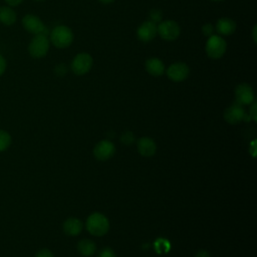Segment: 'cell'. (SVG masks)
Here are the masks:
<instances>
[{
	"mask_svg": "<svg viewBox=\"0 0 257 257\" xmlns=\"http://www.w3.org/2000/svg\"><path fill=\"white\" fill-rule=\"evenodd\" d=\"M100 1L101 3H104V4H109V3H112L114 0H98Z\"/></svg>",
	"mask_w": 257,
	"mask_h": 257,
	"instance_id": "31",
	"label": "cell"
},
{
	"mask_svg": "<svg viewBox=\"0 0 257 257\" xmlns=\"http://www.w3.org/2000/svg\"><path fill=\"white\" fill-rule=\"evenodd\" d=\"M157 35V25L151 21L143 22L137 29V37L142 42H149Z\"/></svg>",
	"mask_w": 257,
	"mask_h": 257,
	"instance_id": "12",
	"label": "cell"
},
{
	"mask_svg": "<svg viewBox=\"0 0 257 257\" xmlns=\"http://www.w3.org/2000/svg\"><path fill=\"white\" fill-rule=\"evenodd\" d=\"M7 2V4H9L10 6H17L20 3H22L23 0H5Z\"/></svg>",
	"mask_w": 257,
	"mask_h": 257,
	"instance_id": "29",
	"label": "cell"
},
{
	"mask_svg": "<svg viewBox=\"0 0 257 257\" xmlns=\"http://www.w3.org/2000/svg\"><path fill=\"white\" fill-rule=\"evenodd\" d=\"M23 27L30 33L36 34H45L47 35V28L40 20L39 17L33 14H27L22 19Z\"/></svg>",
	"mask_w": 257,
	"mask_h": 257,
	"instance_id": "8",
	"label": "cell"
},
{
	"mask_svg": "<svg viewBox=\"0 0 257 257\" xmlns=\"http://www.w3.org/2000/svg\"><path fill=\"white\" fill-rule=\"evenodd\" d=\"M115 152L114 145L106 140L98 142L93 148V155L99 161H106L110 159Z\"/></svg>",
	"mask_w": 257,
	"mask_h": 257,
	"instance_id": "9",
	"label": "cell"
},
{
	"mask_svg": "<svg viewBox=\"0 0 257 257\" xmlns=\"http://www.w3.org/2000/svg\"><path fill=\"white\" fill-rule=\"evenodd\" d=\"M226 48H227V43L224 40V38L221 37L220 35H214V34L208 38L205 46L207 55L213 59L221 58L225 54Z\"/></svg>",
	"mask_w": 257,
	"mask_h": 257,
	"instance_id": "3",
	"label": "cell"
},
{
	"mask_svg": "<svg viewBox=\"0 0 257 257\" xmlns=\"http://www.w3.org/2000/svg\"><path fill=\"white\" fill-rule=\"evenodd\" d=\"M98 257H116V256L113 250H111L110 248H104L99 252Z\"/></svg>",
	"mask_w": 257,
	"mask_h": 257,
	"instance_id": "24",
	"label": "cell"
},
{
	"mask_svg": "<svg viewBox=\"0 0 257 257\" xmlns=\"http://www.w3.org/2000/svg\"><path fill=\"white\" fill-rule=\"evenodd\" d=\"M249 116H251V118L253 120H256L257 119V114H256V103L254 102L250 108V112H249Z\"/></svg>",
	"mask_w": 257,
	"mask_h": 257,
	"instance_id": "27",
	"label": "cell"
},
{
	"mask_svg": "<svg viewBox=\"0 0 257 257\" xmlns=\"http://www.w3.org/2000/svg\"><path fill=\"white\" fill-rule=\"evenodd\" d=\"M146 70L153 76H160L165 72V64L158 57H151L145 63Z\"/></svg>",
	"mask_w": 257,
	"mask_h": 257,
	"instance_id": "14",
	"label": "cell"
},
{
	"mask_svg": "<svg viewBox=\"0 0 257 257\" xmlns=\"http://www.w3.org/2000/svg\"><path fill=\"white\" fill-rule=\"evenodd\" d=\"M49 50V40L45 34H36L28 46L29 54L33 58L44 57Z\"/></svg>",
	"mask_w": 257,
	"mask_h": 257,
	"instance_id": "4",
	"label": "cell"
},
{
	"mask_svg": "<svg viewBox=\"0 0 257 257\" xmlns=\"http://www.w3.org/2000/svg\"><path fill=\"white\" fill-rule=\"evenodd\" d=\"M92 64H93V59L91 55L86 52H81L74 56V58L71 61L70 67L74 74L84 75L90 71Z\"/></svg>",
	"mask_w": 257,
	"mask_h": 257,
	"instance_id": "5",
	"label": "cell"
},
{
	"mask_svg": "<svg viewBox=\"0 0 257 257\" xmlns=\"http://www.w3.org/2000/svg\"><path fill=\"white\" fill-rule=\"evenodd\" d=\"M245 114L246 113L243 108V105L235 102L225 109L224 118L228 123L236 124L240 122L242 119H244Z\"/></svg>",
	"mask_w": 257,
	"mask_h": 257,
	"instance_id": "11",
	"label": "cell"
},
{
	"mask_svg": "<svg viewBox=\"0 0 257 257\" xmlns=\"http://www.w3.org/2000/svg\"><path fill=\"white\" fill-rule=\"evenodd\" d=\"M77 250L82 256L88 257V256H92L95 253L96 246L92 240L82 239L77 244Z\"/></svg>",
	"mask_w": 257,
	"mask_h": 257,
	"instance_id": "17",
	"label": "cell"
},
{
	"mask_svg": "<svg viewBox=\"0 0 257 257\" xmlns=\"http://www.w3.org/2000/svg\"><path fill=\"white\" fill-rule=\"evenodd\" d=\"M167 76L174 82H181L188 78L190 68L185 62H174L166 70Z\"/></svg>",
	"mask_w": 257,
	"mask_h": 257,
	"instance_id": "7",
	"label": "cell"
},
{
	"mask_svg": "<svg viewBox=\"0 0 257 257\" xmlns=\"http://www.w3.org/2000/svg\"><path fill=\"white\" fill-rule=\"evenodd\" d=\"M202 31H203V34H204V35L210 37V36L213 35V33H214V27H213V25H212L211 23H206V24L203 25Z\"/></svg>",
	"mask_w": 257,
	"mask_h": 257,
	"instance_id": "22",
	"label": "cell"
},
{
	"mask_svg": "<svg viewBox=\"0 0 257 257\" xmlns=\"http://www.w3.org/2000/svg\"><path fill=\"white\" fill-rule=\"evenodd\" d=\"M120 140L124 145H132L135 142V136L131 131H126L121 135Z\"/></svg>",
	"mask_w": 257,
	"mask_h": 257,
	"instance_id": "21",
	"label": "cell"
},
{
	"mask_svg": "<svg viewBox=\"0 0 257 257\" xmlns=\"http://www.w3.org/2000/svg\"><path fill=\"white\" fill-rule=\"evenodd\" d=\"M67 72V67L63 63H59L57 66H55V73L59 76L65 75Z\"/></svg>",
	"mask_w": 257,
	"mask_h": 257,
	"instance_id": "23",
	"label": "cell"
},
{
	"mask_svg": "<svg viewBox=\"0 0 257 257\" xmlns=\"http://www.w3.org/2000/svg\"><path fill=\"white\" fill-rule=\"evenodd\" d=\"M11 145V136L3 130H0V152L5 151Z\"/></svg>",
	"mask_w": 257,
	"mask_h": 257,
	"instance_id": "19",
	"label": "cell"
},
{
	"mask_svg": "<svg viewBox=\"0 0 257 257\" xmlns=\"http://www.w3.org/2000/svg\"><path fill=\"white\" fill-rule=\"evenodd\" d=\"M85 226L90 234L94 236H102L108 231L109 222L104 215L95 212L88 216Z\"/></svg>",
	"mask_w": 257,
	"mask_h": 257,
	"instance_id": "1",
	"label": "cell"
},
{
	"mask_svg": "<svg viewBox=\"0 0 257 257\" xmlns=\"http://www.w3.org/2000/svg\"><path fill=\"white\" fill-rule=\"evenodd\" d=\"M35 1H38V2H39V1H44V0H35Z\"/></svg>",
	"mask_w": 257,
	"mask_h": 257,
	"instance_id": "33",
	"label": "cell"
},
{
	"mask_svg": "<svg viewBox=\"0 0 257 257\" xmlns=\"http://www.w3.org/2000/svg\"><path fill=\"white\" fill-rule=\"evenodd\" d=\"M210 1H213V2H220V1H223V0H210Z\"/></svg>",
	"mask_w": 257,
	"mask_h": 257,
	"instance_id": "32",
	"label": "cell"
},
{
	"mask_svg": "<svg viewBox=\"0 0 257 257\" xmlns=\"http://www.w3.org/2000/svg\"><path fill=\"white\" fill-rule=\"evenodd\" d=\"M16 21V13L15 11L8 7V6H3L0 7V22L3 23L4 25L10 26L14 24Z\"/></svg>",
	"mask_w": 257,
	"mask_h": 257,
	"instance_id": "18",
	"label": "cell"
},
{
	"mask_svg": "<svg viewBox=\"0 0 257 257\" xmlns=\"http://www.w3.org/2000/svg\"><path fill=\"white\" fill-rule=\"evenodd\" d=\"M6 69V60L5 58L0 54V75H2L4 73Z\"/></svg>",
	"mask_w": 257,
	"mask_h": 257,
	"instance_id": "26",
	"label": "cell"
},
{
	"mask_svg": "<svg viewBox=\"0 0 257 257\" xmlns=\"http://www.w3.org/2000/svg\"><path fill=\"white\" fill-rule=\"evenodd\" d=\"M50 41L57 48H66L73 41V32L65 25H58L50 32Z\"/></svg>",
	"mask_w": 257,
	"mask_h": 257,
	"instance_id": "2",
	"label": "cell"
},
{
	"mask_svg": "<svg viewBox=\"0 0 257 257\" xmlns=\"http://www.w3.org/2000/svg\"><path fill=\"white\" fill-rule=\"evenodd\" d=\"M149 18H150L149 21H151V22H153L155 24L160 23L161 20H162V12L160 10H158V9H153L150 12Z\"/></svg>",
	"mask_w": 257,
	"mask_h": 257,
	"instance_id": "20",
	"label": "cell"
},
{
	"mask_svg": "<svg viewBox=\"0 0 257 257\" xmlns=\"http://www.w3.org/2000/svg\"><path fill=\"white\" fill-rule=\"evenodd\" d=\"M35 257H53L52 253L50 250L48 249H42L40 251H38L35 255Z\"/></svg>",
	"mask_w": 257,
	"mask_h": 257,
	"instance_id": "25",
	"label": "cell"
},
{
	"mask_svg": "<svg viewBox=\"0 0 257 257\" xmlns=\"http://www.w3.org/2000/svg\"><path fill=\"white\" fill-rule=\"evenodd\" d=\"M137 147H138L139 153L143 157H147V158L154 156L157 151V145L155 141L149 137H143L139 139Z\"/></svg>",
	"mask_w": 257,
	"mask_h": 257,
	"instance_id": "13",
	"label": "cell"
},
{
	"mask_svg": "<svg viewBox=\"0 0 257 257\" xmlns=\"http://www.w3.org/2000/svg\"><path fill=\"white\" fill-rule=\"evenodd\" d=\"M180 33H181V28L179 24L174 20L162 21L157 26V34H159L161 38L167 41H173L177 39Z\"/></svg>",
	"mask_w": 257,
	"mask_h": 257,
	"instance_id": "6",
	"label": "cell"
},
{
	"mask_svg": "<svg viewBox=\"0 0 257 257\" xmlns=\"http://www.w3.org/2000/svg\"><path fill=\"white\" fill-rule=\"evenodd\" d=\"M215 28L221 35H231L236 30V23L228 17H222L217 21Z\"/></svg>",
	"mask_w": 257,
	"mask_h": 257,
	"instance_id": "15",
	"label": "cell"
},
{
	"mask_svg": "<svg viewBox=\"0 0 257 257\" xmlns=\"http://www.w3.org/2000/svg\"><path fill=\"white\" fill-rule=\"evenodd\" d=\"M236 102L241 105H247L254 101V92L248 83H241L235 88Z\"/></svg>",
	"mask_w": 257,
	"mask_h": 257,
	"instance_id": "10",
	"label": "cell"
},
{
	"mask_svg": "<svg viewBox=\"0 0 257 257\" xmlns=\"http://www.w3.org/2000/svg\"><path fill=\"white\" fill-rule=\"evenodd\" d=\"M82 230V223L77 218H69L63 223V231L69 236H76Z\"/></svg>",
	"mask_w": 257,
	"mask_h": 257,
	"instance_id": "16",
	"label": "cell"
},
{
	"mask_svg": "<svg viewBox=\"0 0 257 257\" xmlns=\"http://www.w3.org/2000/svg\"><path fill=\"white\" fill-rule=\"evenodd\" d=\"M195 257H211V256H210V253L208 251H206V250H199L196 253Z\"/></svg>",
	"mask_w": 257,
	"mask_h": 257,
	"instance_id": "28",
	"label": "cell"
},
{
	"mask_svg": "<svg viewBox=\"0 0 257 257\" xmlns=\"http://www.w3.org/2000/svg\"><path fill=\"white\" fill-rule=\"evenodd\" d=\"M256 29H257V27L256 26H254L253 27V30H252V36H253V41L256 43Z\"/></svg>",
	"mask_w": 257,
	"mask_h": 257,
	"instance_id": "30",
	"label": "cell"
}]
</instances>
